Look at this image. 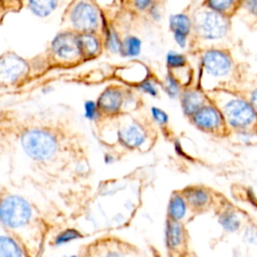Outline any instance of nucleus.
<instances>
[{"instance_id": "obj_18", "label": "nucleus", "mask_w": 257, "mask_h": 257, "mask_svg": "<svg viewBox=\"0 0 257 257\" xmlns=\"http://www.w3.org/2000/svg\"><path fill=\"white\" fill-rule=\"evenodd\" d=\"M184 197L189 204L194 207H204L209 202V195L201 188H187L184 191Z\"/></svg>"}, {"instance_id": "obj_4", "label": "nucleus", "mask_w": 257, "mask_h": 257, "mask_svg": "<svg viewBox=\"0 0 257 257\" xmlns=\"http://www.w3.org/2000/svg\"><path fill=\"white\" fill-rule=\"evenodd\" d=\"M32 210L26 200L10 195L0 201V221L10 228H18L28 223Z\"/></svg>"}, {"instance_id": "obj_7", "label": "nucleus", "mask_w": 257, "mask_h": 257, "mask_svg": "<svg viewBox=\"0 0 257 257\" xmlns=\"http://www.w3.org/2000/svg\"><path fill=\"white\" fill-rule=\"evenodd\" d=\"M202 63L206 71L213 76H223L229 72L232 61L228 53L220 49H209L202 57Z\"/></svg>"}, {"instance_id": "obj_5", "label": "nucleus", "mask_w": 257, "mask_h": 257, "mask_svg": "<svg viewBox=\"0 0 257 257\" xmlns=\"http://www.w3.org/2000/svg\"><path fill=\"white\" fill-rule=\"evenodd\" d=\"M224 114L233 127L244 128L256 118L255 107L243 99H232L224 106Z\"/></svg>"}, {"instance_id": "obj_23", "label": "nucleus", "mask_w": 257, "mask_h": 257, "mask_svg": "<svg viewBox=\"0 0 257 257\" xmlns=\"http://www.w3.org/2000/svg\"><path fill=\"white\" fill-rule=\"evenodd\" d=\"M105 45L111 52H120L122 41L119 39L117 33L110 28L106 29L105 34Z\"/></svg>"}, {"instance_id": "obj_29", "label": "nucleus", "mask_w": 257, "mask_h": 257, "mask_svg": "<svg viewBox=\"0 0 257 257\" xmlns=\"http://www.w3.org/2000/svg\"><path fill=\"white\" fill-rule=\"evenodd\" d=\"M141 88H142L145 92H147V93H149V94H151V95H153V96L157 95V93H158V90H157L156 86H155L154 83H153L152 81H150V80L144 81V82L141 84Z\"/></svg>"}, {"instance_id": "obj_19", "label": "nucleus", "mask_w": 257, "mask_h": 257, "mask_svg": "<svg viewBox=\"0 0 257 257\" xmlns=\"http://www.w3.org/2000/svg\"><path fill=\"white\" fill-rule=\"evenodd\" d=\"M186 202L180 195H173L169 203V215L173 220H181L186 214Z\"/></svg>"}, {"instance_id": "obj_3", "label": "nucleus", "mask_w": 257, "mask_h": 257, "mask_svg": "<svg viewBox=\"0 0 257 257\" xmlns=\"http://www.w3.org/2000/svg\"><path fill=\"white\" fill-rule=\"evenodd\" d=\"M69 21L77 33H94L101 24V14L90 0H76L70 7Z\"/></svg>"}, {"instance_id": "obj_31", "label": "nucleus", "mask_w": 257, "mask_h": 257, "mask_svg": "<svg viewBox=\"0 0 257 257\" xmlns=\"http://www.w3.org/2000/svg\"><path fill=\"white\" fill-rule=\"evenodd\" d=\"M148 10H149V13H150L151 17H152L154 20L159 21V20L161 19V17H162V15H161V10H160V6H159L157 3L153 2V3L151 4V6L148 8Z\"/></svg>"}, {"instance_id": "obj_20", "label": "nucleus", "mask_w": 257, "mask_h": 257, "mask_svg": "<svg viewBox=\"0 0 257 257\" xmlns=\"http://www.w3.org/2000/svg\"><path fill=\"white\" fill-rule=\"evenodd\" d=\"M142 49V41L137 36H126L122 41L121 53L124 56H137L140 54Z\"/></svg>"}, {"instance_id": "obj_8", "label": "nucleus", "mask_w": 257, "mask_h": 257, "mask_svg": "<svg viewBox=\"0 0 257 257\" xmlns=\"http://www.w3.org/2000/svg\"><path fill=\"white\" fill-rule=\"evenodd\" d=\"M26 61L14 53H7L0 59V75L3 80L14 82L26 72Z\"/></svg>"}, {"instance_id": "obj_22", "label": "nucleus", "mask_w": 257, "mask_h": 257, "mask_svg": "<svg viewBox=\"0 0 257 257\" xmlns=\"http://www.w3.org/2000/svg\"><path fill=\"white\" fill-rule=\"evenodd\" d=\"M219 223L228 232H235L240 227V220L237 215L231 211L222 213L219 217Z\"/></svg>"}, {"instance_id": "obj_24", "label": "nucleus", "mask_w": 257, "mask_h": 257, "mask_svg": "<svg viewBox=\"0 0 257 257\" xmlns=\"http://www.w3.org/2000/svg\"><path fill=\"white\" fill-rule=\"evenodd\" d=\"M167 64L171 68H179L186 64V57L185 55L176 52V51H170L167 54Z\"/></svg>"}, {"instance_id": "obj_11", "label": "nucleus", "mask_w": 257, "mask_h": 257, "mask_svg": "<svg viewBox=\"0 0 257 257\" xmlns=\"http://www.w3.org/2000/svg\"><path fill=\"white\" fill-rule=\"evenodd\" d=\"M122 103V95L117 88H106L98 99V108L105 112H115Z\"/></svg>"}, {"instance_id": "obj_1", "label": "nucleus", "mask_w": 257, "mask_h": 257, "mask_svg": "<svg viewBox=\"0 0 257 257\" xmlns=\"http://www.w3.org/2000/svg\"><path fill=\"white\" fill-rule=\"evenodd\" d=\"M193 28L198 35L207 40L224 37L230 28V17L202 5L193 16Z\"/></svg>"}, {"instance_id": "obj_13", "label": "nucleus", "mask_w": 257, "mask_h": 257, "mask_svg": "<svg viewBox=\"0 0 257 257\" xmlns=\"http://www.w3.org/2000/svg\"><path fill=\"white\" fill-rule=\"evenodd\" d=\"M203 5L216 12L231 17L242 7V0H204Z\"/></svg>"}, {"instance_id": "obj_10", "label": "nucleus", "mask_w": 257, "mask_h": 257, "mask_svg": "<svg viewBox=\"0 0 257 257\" xmlns=\"http://www.w3.org/2000/svg\"><path fill=\"white\" fill-rule=\"evenodd\" d=\"M192 119L199 128L204 131H214L221 125L223 116L214 106L205 105L201 106L192 115Z\"/></svg>"}, {"instance_id": "obj_14", "label": "nucleus", "mask_w": 257, "mask_h": 257, "mask_svg": "<svg viewBox=\"0 0 257 257\" xmlns=\"http://www.w3.org/2000/svg\"><path fill=\"white\" fill-rule=\"evenodd\" d=\"M78 42L82 56L92 57L99 52L100 41L94 33H78Z\"/></svg>"}, {"instance_id": "obj_2", "label": "nucleus", "mask_w": 257, "mask_h": 257, "mask_svg": "<svg viewBox=\"0 0 257 257\" xmlns=\"http://www.w3.org/2000/svg\"><path fill=\"white\" fill-rule=\"evenodd\" d=\"M22 148L25 153L34 160H49L57 150L55 138L41 128L26 131L21 138Z\"/></svg>"}, {"instance_id": "obj_17", "label": "nucleus", "mask_w": 257, "mask_h": 257, "mask_svg": "<svg viewBox=\"0 0 257 257\" xmlns=\"http://www.w3.org/2000/svg\"><path fill=\"white\" fill-rule=\"evenodd\" d=\"M183 240V229L177 220H169L166 226V243L168 248L178 247Z\"/></svg>"}, {"instance_id": "obj_32", "label": "nucleus", "mask_w": 257, "mask_h": 257, "mask_svg": "<svg viewBox=\"0 0 257 257\" xmlns=\"http://www.w3.org/2000/svg\"><path fill=\"white\" fill-rule=\"evenodd\" d=\"M154 2V0H134V5L135 7L140 10H148V8L151 6V4Z\"/></svg>"}, {"instance_id": "obj_12", "label": "nucleus", "mask_w": 257, "mask_h": 257, "mask_svg": "<svg viewBox=\"0 0 257 257\" xmlns=\"http://www.w3.org/2000/svg\"><path fill=\"white\" fill-rule=\"evenodd\" d=\"M119 138L125 146L134 148L141 146L145 142L146 134L142 126L134 123L123 128L119 134Z\"/></svg>"}, {"instance_id": "obj_16", "label": "nucleus", "mask_w": 257, "mask_h": 257, "mask_svg": "<svg viewBox=\"0 0 257 257\" xmlns=\"http://www.w3.org/2000/svg\"><path fill=\"white\" fill-rule=\"evenodd\" d=\"M204 98L201 93L195 90H187L183 93L181 102L184 112L187 115H193L201 106H203Z\"/></svg>"}, {"instance_id": "obj_26", "label": "nucleus", "mask_w": 257, "mask_h": 257, "mask_svg": "<svg viewBox=\"0 0 257 257\" xmlns=\"http://www.w3.org/2000/svg\"><path fill=\"white\" fill-rule=\"evenodd\" d=\"M165 89L168 93V95L172 98L176 97L179 93V83L178 81L176 80V78L174 76H172L171 74H169L167 77H166V86H165Z\"/></svg>"}, {"instance_id": "obj_9", "label": "nucleus", "mask_w": 257, "mask_h": 257, "mask_svg": "<svg viewBox=\"0 0 257 257\" xmlns=\"http://www.w3.org/2000/svg\"><path fill=\"white\" fill-rule=\"evenodd\" d=\"M169 27L176 43L185 48L188 36L193 29V19L187 13H175L169 18Z\"/></svg>"}, {"instance_id": "obj_27", "label": "nucleus", "mask_w": 257, "mask_h": 257, "mask_svg": "<svg viewBox=\"0 0 257 257\" xmlns=\"http://www.w3.org/2000/svg\"><path fill=\"white\" fill-rule=\"evenodd\" d=\"M242 7L249 14L257 18V0H242Z\"/></svg>"}, {"instance_id": "obj_30", "label": "nucleus", "mask_w": 257, "mask_h": 257, "mask_svg": "<svg viewBox=\"0 0 257 257\" xmlns=\"http://www.w3.org/2000/svg\"><path fill=\"white\" fill-rule=\"evenodd\" d=\"M97 114V110L95 104L92 101H87L85 103V115L89 119H94Z\"/></svg>"}, {"instance_id": "obj_6", "label": "nucleus", "mask_w": 257, "mask_h": 257, "mask_svg": "<svg viewBox=\"0 0 257 257\" xmlns=\"http://www.w3.org/2000/svg\"><path fill=\"white\" fill-rule=\"evenodd\" d=\"M51 51L55 57L65 61H70L81 56L78 33L74 31L58 33L51 42Z\"/></svg>"}, {"instance_id": "obj_25", "label": "nucleus", "mask_w": 257, "mask_h": 257, "mask_svg": "<svg viewBox=\"0 0 257 257\" xmlns=\"http://www.w3.org/2000/svg\"><path fill=\"white\" fill-rule=\"evenodd\" d=\"M81 235L78 231L74 230V229H68L62 233H60L57 238L55 239V244L56 245H61L64 243H67L73 239H77L80 238Z\"/></svg>"}, {"instance_id": "obj_15", "label": "nucleus", "mask_w": 257, "mask_h": 257, "mask_svg": "<svg viewBox=\"0 0 257 257\" xmlns=\"http://www.w3.org/2000/svg\"><path fill=\"white\" fill-rule=\"evenodd\" d=\"M59 0H27L28 9L36 16H49L58 6Z\"/></svg>"}, {"instance_id": "obj_33", "label": "nucleus", "mask_w": 257, "mask_h": 257, "mask_svg": "<svg viewBox=\"0 0 257 257\" xmlns=\"http://www.w3.org/2000/svg\"><path fill=\"white\" fill-rule=\"evenodd\" d=\"M251 101H252V105L257 109V88L252 92Z\"/></svg>"}, {"instance_id": "obj_21", "label": "nucleus", "mask_w": 257, "mask_h": 257, "mask_svg": "<svg viewBox=\"0 0 257 257\" xmlns=\"http://www.w3.org/2000/svg\"><path fill=\"white\" fill-rule=\"evenodd\" d=\"M20 247L9 237L0 236V256H22Z\"/></svg>"}, {"instance_id": "obj_28", "label": "nucleus", "mask_w": 257, "mask_h": 257, "mask_svg": "<svg viewBox=\"0 0 257 257\" xmlns=\"http://www.w3.org/2000/svg\"><path fill=\"white\" fill-rule=\"evenodd\" d=\"M152 114H153L155 120L158 123L165 124V123L168 122V115H167V113L164 110H162V109H160L158 107H153L152 108Z\"/></svg>"}]
</instances>
